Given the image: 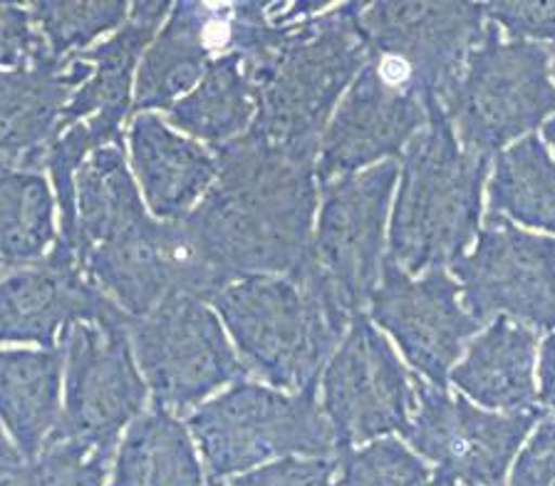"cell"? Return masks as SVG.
<instances>
[{"mask_svg":"<svg viewBox=\"0 0 555 486\" xmlns=\"http://www.w3.org/2000/svg\"><path fill=\"white\" fill-rule=\"evenodd\" d=\"M216 179L184 221L202 264L229 285L291 276L312 258L315 156L285 152L248 132L214 146Z\"/></svg>","mask_w":555,"mask_h":486,"instance_id":"cell-1","label":"cell"},{"mask_svg":"<svg viewBox=\"0 0 555 486\" xmlns=\"http://www.w3.org/2000/svg\"><path fill=\"white\" fill-rule=\"evenodd\" d=\"M360 11L362 3H345L310 15L291 25L263 60L246 65L256 94L250 137L318 159L330 117L370 55Z\"/></svg>","mask_w":555,"mask_h":486,"instance_id":"cell-2","label":"cell"},{"mask_svg":"<svg viewBox=\"0 0 555 486\" xmlns=\"http://www.w3.org/2000/svg\"><path fill=\"white\" fill-rule=\"evenodd\" d=\"M211 303L246 370L291 393L318 389L350 325L312 258L291 276L238 278L223 285Z\"/></svg>","mask_w":555,"mask_h":486,"instance_id":"cell-3","label":"cell"},{"mask_svg":"<svg viewBox=\"0 0 555 486\" xmlns=\"http://www.w3.org/2000/svg\"><path fill=\"white\" fill-rule=\"evenodd\" d=\"M486 174L489 156L464 150L447 112H434L404 150L387 258L410 276L454 266L479 231Z\"/></svg>","mask_w":555,"mask_h":486,"instance_id":"cell-4","label":"cell"},{"mask_svg":"<svg viewBox=\"0 0 555 486\" xmlns=\"http://www.w3.org/2000/svg\"><path fill=\"white\" fill-rule=\"evenodd\" d=\"M186 424L211 482L273 459L330 457L337 451L333 427L318 405V389L288 395L238 380L191 412Z\"/></svg>","mask_w":555,"mask_h":486,"instance_id":"cell-5","label":"cell"},{"mask_svg":"<svg viewBox=\"0 0 555 486\" xmlns=\"http://www.w3.org/2000/svg\"><path fill=\"white\" fill-rule=\"evenodd\" d=\"M444 112L464 150L491 156L555 112L551 57L535 42L501 40L496 25L468 52Z\"/></svg>","mask_w":555,"mask_h":486,"instance_id":"cell-6","label":"cell"},{"mask_svg":"<svg viewBox=\"0 0 555 486\" xmlns=\"http://www.w3.org/2000/svg\"><path fill=\"white\" fill-rule=\"evenodd\" d=\"M271 3H202L179 0L137 67L132 112L169 110L202 80L216 57L263 60L291 25L271 21Z\"/></svg>","mask_w":555,"mask_h":486,"instance_id":"cell-7","label":"cell"},{"mask_svg":"<svg viewBox=\"0 0 555 486\" xmlns=\"http://www.w3.org/2000/svg\"><path fill=\"white\" fill-rule=\"evenodd\" d=\"M437 110L444 107L402 57L370 50L320 139L318 179L327 184L402 154Z\"/></svg>","mask_w":555,"mask_h":486,"instance_id":"cell-8","label":"cell"},{"mask_svg":"<svg viewBox=\"0 0 555 486\" xmlns=\"http://www.w3.org/2000/svg\"><path fill=\"white\" fill-rule=\"evenodd\" d=\"M129 333L154 405L169 412H186L248 372L219 316L198 295H169L144 318H134Z\"/></svg>","mask_w":555,"mask_h":486,"instance_id":"cell-9","label":"cell"},{"mask_svg":"<svg viewBox=\"0 0 555 486\" xmlns=\"http://www.w3.org/2000/svg\"><path fill=\"white\" fill-rule=\"evenodd\" d=\"M132 320L77 323L60 341L65 350V407L48 442L73 439L112 455L121 430L144 412L150 387L129 341Z\"/></svg>","mask_w":555,"mask_h":486,"instance_id":"cell-10","label":"cell"},{"mask_svg":"<svg viewBox=\"0 0 555 486\" xmlns=\"http://www.w3.org/2000/svg\"><path fill=\"white\" fill-rule=\"evenodd\" d=\"M399 174L397 162L345 174L323 187L312 260L335 306L347 318L370 306L382 273L389 199Z\"/></svg>","mask_w":555,"mask_h":486,"instance_id":"cell-11","label":"cell"},{"mask_svg":"<svg viewBox=\"0 0 555 486\" xmlns=\"http://www.w3.org/2000/svg\"><path fill=\"white\" fill-rule=\"evenodd\" d=\"M323 412L337 451L354 449L406 432L414 405V380L389 347L387 337L354 316L323 370Z\"/></svg>","mask_w":555,"mask_h":486,"instance_id":"cell-12","label":"cell"},{"mask_svg":"<svg viewBox=\"0 0 555 486\" xmlns=\"http://www.w3.org/2000/svg\"><path fill=\"white\" fill-rule=\"evenodd\" d=\"M541 412L501 414L414 380V405L404 437L447 484L501 486Z\"/></svg>","mask_w":555,"mask_h":486,"instance_id":"cell-13","label":"cell"},{"mask_svg":"<svg viewBox=\"0 0 555 486\" xmlns=\"http://www.w3.org/2000/svg\"><path fill=\"white\" fill-rule=\"evenodd\" d=\"M77 264L132 318H144L173 293L211 300L223 289L196 256L184 223L159 221L152 214L87 251Z\"/></svg>","mask_w":555,"mask_h":486,"instance_id":"cell-14","label":"cell"},{"mask_svg":"<svg viewBox=\"0 0 555 486\" xmlns=\"http://www.w3.org/2000/svg\"><path fill=\"white\" fill-rule=\"evenodd\" d=\"M454 276L464 308L479 323L501 316L538 330L555 328V239L489 216L472 254L454 264Z\"/></svg>","mask_w":555,"mask_h":486,"instance_id":"cell-15","label":"cell"},{"mask_svg":"<svg viewBox=\"0 0 555 486\" xmlns=\"http://www.w3.org/2000/svg\"><path fill=\"white\" fill-rule=\"evenodd\" d=\"M370 316L395 337L406 362L441 389H447L464 343L479 330V320L459 300V283L444 268L412 278L389 258L370 298Z\"/></svg>","mask_w":555,"mask_h":486,"instance_id":"cell-16","label":"cell"},{"mask_svg":"<svg viewBox=\"0 0 555 486\" xmlns=\"http://www.w3.org/2000/svg\"><path fill=\"white\" fill-rule=\"evenodd\" d=\"M107 293L82 273L73 248L55 243L46 258L17 266L0 281V345L60 347L77 323H127Z\"/></svg>","mask_w":555,"mask_h":486,"instance_id":"cell-17","label":"cell"},{"mask_svg":"<svg viewBox=\"0 0 555 486\" xmlns=\"http://www.w3.org/2000/svg\"><path fill=\"white\" fill-rule=\"evenodd\" d=\"M483 17L481 3H362L360 25L372 52L402 57L444 107L483 38Z\"/></svg>","mask_w":555,"mask_h":486,"instance_id":"cell-18","label":"cell"},{"mask_svg":"<svg viewBox=\"0 0 555 486\" xmlns=\"http://www.w3.org/2000/svg\"><path fill=\"white\" fill-rule=\"evenodd\" d=\"M169 13V0L132 3L127 23L115 30L109 40L80 52L92 65V75L69 100L63 122H60V135L80 125L98 150L109 144H125L121 122L132 115V80L139 60L144 57L146 48L159 33L162 21Z\"/></svg>","mask_w":555,"mask_h":486,"instance_id":"cell-19","label":"cell"},{"mask_svg":"<svg viewBox=\"0 0 555 486\" xmlns=\"http://www.w3.org/2000/svg\"><path fill=\"white\" fill-rule=\"evenodd\" d=\"M90 75L82 55L0 69V164L40 171L69 100Z\"/></svg>","mask_w":555,"mask_h":486,"instance_id":"cell-20","label":"cell"},{"mask_svg":"<svg viewBox=\"0 0 555 486\" xmlns=\"http://www.w3.org/2000/svg\"><path fill=\"white\" fill-rule=\"evenodd\" d=\"M132 171L154 219L184 221L211 189L219 164L204 150L154 112L134 115L129 125Z\"/></svg>","mask_w":555,"mask_h":486,"instance_id":"cell-21","label":"cell"},{"mask_svg":"<svg viewBox=\"0 0 555 486\" xmlns=\"http://www.w3.org/2000/svg\"><path fill=\"white\" fill-rule=\"evenodd\" d=\"M533 364V330L499 318L468 345L466 358L451 368V382L489 410L503 414L541 412Z\"/></svg>","mask_w":555,"mask_h":486,"instance_id":"cell-22","label":"cell"},{"mask_svg":"<svg viewBox=\"0 0 555 486\" xmlns=\"http://www.w3.org/2000/svg\"><path fill=\"white\" fill-rule=\"evenodd\" d=\"M63 368V345L0 350V420L25 462L40 455L60 420Z\"/></svg>","mask_w":555,"mask_h":486,"instance_id":"cell-23","label":"cell"},{"mask_svg":"<svg viewBox=\"0 0 555 486\" xmlns=\"http://www.w3.org/2000/svg\"><path fill=\"white\" fill-rule=\"evenodd\" d=\"M75 256L150 216L142 191L129 171L125 144L102 146L90 154L75 177Z\"/></svg>","mask_w":555,"mask_h":486,"instance_id":"cell-24","label":"cell"},{"mask_svg":"<svg viewBox=\"0 0 555 486\" xmlns=\"http://www.w3.org/2000/svg\"><path fill=\"white\" fill-rule=\"evenodd\" d=\"M109 486H206L189 430L154 405L127 430Z\"/></svg>","mask_w":555,"mask_h":486,"instance_id":"cell-25","label":"cell"},{"mask_svg":"<svg viewBox=\"0 0 555 486\" xmlns=\"http://www.w3.org/2000/svg\"><path fill=\"white\" fill-rule=\"evenodd\" d=\"M171 127L221 146L243 137L256 119V94L246 60L216 57L198 85L167 110Z\"/></svg>","mask_w":555,"mask_h":486,"instance_id":"cell-26","label":"cell"},{"mask_svg":"<svg viewBox=\"0 0 555 486\" xmlns=\"http://www.w3.org/2000/svg\"><path fill=\"white\" fill-rule=\"evenodd\" d=\"M57 199L40 171L0 164V258L28 266L46 258L60 239Z\"/></svg>","mask_w":555,"mask_h":486,"instance_id":"cell-27","label":"cell"},{"mask_svg":"<svg viewBox=\"0 0 555 486\" xmlns=\"http://www.w3.org/2000/svg\"><path fill=\"white\" fill-rule=\"evenodd\" d=\"M491 216L555 233V162L538 137L499 154L489 184Z\"/></svg>","mask_w":555,"mask_h":486,"instance_id":"cell-28","label":"cell"},{"mask_svg":"<svg viewBox=\"0 0 555 486\" xmlns=\"http://www.w3.org/2000/svg\"><path fill=\"white\" fill-rule=\"evenodd\" d=\"M35 30L46 40L52 60H67L85 52L100 35L119 30L127 23L132 3L127 0H90V3H63L38 0L28 5Z\"/></svg>","mask_w":555,"mask_h":486,"instance_id":"cell-29","label":"cell"},{"mask_svg":"<svg viewBox=\"0 0 555 486\" xmlns=\"http://www.w3.org/2000/svg\"><path fill=\"white\" fill-rule=\"evenodd\" d=\"M337 486H451L395 437H382L337 459Z\"/></svg>","mask_w":555,"mask_h":486,"instance_id":"cell-30","label":"cell"},{"mask_svg":"<svg viewBox=\"0 0 555 486\" xmlns=\"http://www.w3.org/2000/svg\"><path fill=\"white\" fill-rule=\"evenodd\" d=\"M112 455L73 439L46 442L40 455L25 462L11 486H104Z\"/></svg>","mask_w":555,"mask_h":486,"instance_id":"cell-31","label":"cell"},{"mask_svg":"<svg viewBox=\"0 0 555 486\" xmlns=\"http://www.w3.org/2000/svg\"><path fill=\"white\" fill-rule=\"evenodd\" d=\"M221 486H337V462L325 457H285Z\"/></svg>","mask_w":555,"mask_h":486,"instance_id":"cell-32","label":"cell"},{"mask_svg":"<svg viewBox=\"0 0 555 486\" xmlns=\"http://www.w3.org/2000/svg\"><path fill=\"white\" fill-rule=\"evenodd\" d=\"M50 57L46 40L35 30L30 11L17 3H0V67H23Z\"/></svg>","mask_w":555,"mask_h":486,"instance_id":"cell-33","label":"cell"},{"mask_svg":"<svg viewBox=\"0 0 555 486\" xmlns=\"http://www.w3.org/2000/svg\"><path fill=\"white\" fill-rule=\"evenodd\" d=\"M486 17L501 25L514 40H548L555 38V0L551 3H486Z\"/></svg>","mask_w":555,"mask_h":486,"instance_id":"cell-34","label":"cell"},{"mask_svg":"<svg viewBox=\"0 0 555 486\" xmlns=\"http://www.w3.org/2000/svg\"><path fill=\"white\" fill-rule=\"evenodd\" d=\"M508 486H555V420H541L511 472Z\"/></svg>","mask_w":555,"mask_h":486,"instance_id":"cell-35","label":"cell"},{"mask_svg":"<svg viewBox=\"0 0 555 486\" xmlns=\"http://www.w3.org/2000/svg\"><path fill=\"white\" fill-rule=\"evenodd\" d=\"M541 402L555 414V333L541 347Z\"/></svg>","mask_w":555,"mask_h":486,"instance_id":"cell-36","label":"cell"},{"mask_svg":"<svg viewBox=\"0 0 555 486\" xmlns=\"http://www.w3.org/2000/svg\"><path fill=\"white\" fill-rule=\"evenodd\" d=\"M25 459L13 442L8 439V434L0 427V479H13V476L21 472Z\"/></svg>","mask_w":555,"mask_h":486,"instance_id":"cell-37","label":"cell"},{"mask_svg":"<svg viewBox=\"0 0 555 486\" xmlns=\"http://www.w3.org/2000/svg\"><path fill=\"white\" fill-rule=\"evenodd\" d=\"M543 137H545V142H548L553 150H555V115L545 122V127H543Z\"/></svg>","mask_w":555,"mask_h":486,"instance_id":"cell-38","label":"cell"},{"mask_svg":"<svg viewBox=\"0 0 555 486\" xmlns=\"http://www.w3.org/2000/svg\"><path fill=\"white\" fill-rule=\"evenodd\" d=\"M548 57H551V65H553V75H555V40H553V46H551V52H548Z\"/></svg>","mask_w":555,"mask_h":486,"instance_id":"cell-39","label":"cell"},{"mask_svg":"<svg viewBox=\"0 0 555 486\" xmlns=\"http://www.w3.org/2000/svg\"><path fill=\"white\" fill-rule=\"evenodd\" d=\"M5 266H8V264H5V260H3V258H0V276H3V271H5Z\"/></svg>","mask_w":555,"mask_h":486,"instance_id":"cell-40","label":"cell"},{"mask_svg":"<svg viewBox=\"0 0 555 486\" xmlns=\"http://www.w3.org/2000/svg\"><path fill=\"white\" fill-rule=\"evenodd\" d=\"M0 486H11V479H0Z\"/></svg>","mask_w":555,"mask_h":486,"instance_id":"cell-41","label":"cell"},{"mask_svg":"<svg viewBox=\"0 0 555 486\" xmlns=\"http://www.w3.org/2000/svg\"><path fill=\"white\" fill-rule=\"evenodd\" d=\"M206 486H221L219 482H211V484H206Z\"/></svg>","mask_w":555,"mask_h":486,"instance_id":"cell-42","label":"cell"}]
</instances>
